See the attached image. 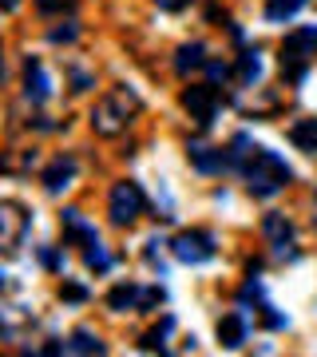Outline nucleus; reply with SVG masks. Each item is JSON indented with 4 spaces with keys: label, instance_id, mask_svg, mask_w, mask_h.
I'll return each mask as SVG.
<instances>
[{
    "label": "nucleus",
    "instance_id": "1",
    "mask_svg": "<svg viewBox=\"0 0 317 357\" xmlns=\"http://www.w3.org/2000/svg\"><path fill=\"white\" fill-rule=\"evenodd\" d=\"M242 178H246V191H250L254 199H274L278 191L290 187L293 171L286 167V159H281L278 151H270V147H254L250 159L242 163Z\"/></svg>",
    "mask_w": 317,
    "mask_h": 357
},
{
    "label": "nucleus",
    "instance_id": "2",
    "mask_svg": "<svg viewBox=\"0 0 317 357\" xmlns=\"http://www.w3.org/2000/svg\"><path fill=\"white\" fill-rule=\"evenodd\" d=\"M135 112H139V96L131 88H115L91 107V128H95V135H103V139H115V135L127 131V123L135 119Z\"/></svg>",
    "mask_w": 317,
    "mask_h": 357
},
{
    "label": "nucleus",
    "instance_id": "3",
    "mask_svg": "<svg viewBox=\"0 0 317 357\" xmlns=\"http://www.w3.org/2000/svg\"><path fill=\"white\" fill-rule=\"evenodd\" d=\"M314 56H317V28H302V32L286 36V44H281V72H286V79L302 84Z\"/></svg>",
    "mask_w": 317,
    "mask_h": 357
},
{
    "label": "nucleus",
    "instance_id": "4",
    "mask_svg": "<svg viewBox=\"0 0 317 357\" xmlns=\"http://www.w3.org/2000/svg\"><path fill=\"white\" fill-rule=\"evenodd\" d=\"M143 211H147V199H143L139 183H131V178L115 183V187H111V199H107V215H111L115 227H131V222H135Z\"/></svg>",
    "mask_w": 317,
    "mask_h": 357
},
{
    "label": "nucleus",
    "instance_id": "5",
    "mask_svg": "<svg viewBox=\"0 0 317 357\" xmlns=\"http://www.w3.org/2000/svg\"><path fill=\"white\" fill-rule=\"evenodd\" d=\"M226 96L215 88V84H199V88H187L183 91V107L190 112V119H199V128H210L222 112Z\"/></svg>",
    "mask_w": 317,
    "mask_h": 357
},
{
    "label": "nucleus",
    "instance_id": "6",
    "mask_svg": "<svg viewBox=\"0 0 317 357\" xmlns=\"http://www.w3.org/2000/svg\"><path fill=\"white\" fill-rule=\"evenodd\" d=\"M215 238L206 234V230H183L175 243H171V255L178 258V262H187V266H203V262H210L215 258Z\"/></svg>",
    "mask_w": 317,
    "mask_h": 357
},
{
    "label": "nucleus",
    "instance_id": "7",
    "mask_svg": "<svg viewBox=\"0 0 317 357\" xmlns=\"http://www.w3.org/2000/svg\"><path fill=\"white\" fill-rule=\"evenodd\" d=\"M28 211L20 203H13V199H4L0 203V246L13 255V250H20V238H24V230H28Z\"/></svg>",
    "mask_w": 317,
    "mask_h": 357
},
{
    "label": "nucleus",
    "instance_id": "8",
    "mask_svg": "<svg viewBox=\"0 0 317 357\" xmlns=\"http://www.w3.org/2000/svg\"><path fill=\"white\" fill-rule=\"evenodd\" d=\"M63 238H68V243H76V246H84V250H88V246H95L100 243V230L91 227L88 218L79 215V211H63Z\"/></svg>",
    "mask_w": 317,
    "mask_h": 357
},
{
    "label": "nucleus",
    "instance_id": "9",
    "mask_svg": "<svg viewBox=\"0 0 317 357\" xmlns=\"http://www.w3.org/2000/svg\"><path fill=\"white\" fill-rule=\"evenodd\" d=\"M72 178H76V159H72V155H56V159L44 167V191L60 195Z\"/></svg>",
    "mask_w": 317,
    "mask_h": 357
},
{
    "label": "nucleus",
    "instance_id": "10",
    "mask_svg": "<svg viewBox=\"0 0 317 357\" xmlns=\"http://www.w3.org/2000/svg\"><path fill=\"white\" fill-rule=\"evenodd\" d=\"M190 163L199 167L203 175H215V171H222V167H230V155L222 151V147H206V143H190Z\"/></svg>",
    "mask_w": 317,
    "mask_h": 357
},
{
    "label": "nucleus",
    "instance_id": "11",
    "mask_svg": "<svg viewBox=\"0 0 317 357\" xmlns=\"http://www.w3.org/2000/svg\"><path fill=\"white\" fill-rule=\"evenodd\" d=\"M24 96L32 103H44L52 96V79H48V72H44L40 60H28L24 64Z\"/></svg>",
    "mask_w": 317,
    "mask_h": 357
},
{
    "label": "nucleus",
    "instance_id": "12",
    "mask_svg": "<svg viewBox=\"0 0 317 357\" xmlns=\"http://www.w3.org/2000/svg\"><path fill=\"white\" fill-rule=\"evenodd\" d=\"M143 298H147V290H143V286L123 282V286H115V290L107 294V306L119 310V314H127V310H143Z\"/></svg>",
    "mask_w": 317,
    "mask_h": 357
},
{
    "label": "nucleus",
    "instance_id": "13",
    "mask_svg": "<svg viewBox=\"0 0 317 357\" xmlns=\"http://www.w3.org/2000/svg\"><path fill=\"white\" fill-rule=\"evenodd\" d=\"M218 342L226 345V349H238V345L246 342V314H242V310L218 318Z\"/></svg>",
    "mask_w": 317,
    "mask_h": 357
},
{
    "label": "nucleus",
    "instance_id": "14",
    "mask_svg": "<svg viewBox=\"0 0 317 357\" xmlns=\"http://www.w3.org/2000/svg\"><path fill=\"white\" fill-rule=\"evenodd\" d=\"M199 68H206V48L194 40V44H183V48L175 52V72L178 76H190V72H199Z\"/></svg>",
    "mask_w": 317,
    "mask_h": 357
},
{
    "label": "nucleus",
    "instance_id": "15",
    "mask_svg": "<svg viewBox=\"0 0 317 357\" xmlns=\"http://www.w3.org/2000/svg\"><path fill=\"white\" fill-rule=\"evenodd\" d=\"M290 143L305 155H317V119H297L290 128Z\"/></svg>",
    "mask_w": 317,
    "mask_h": 357
},
{
    "label": "nucleus",
    "instance_id": "16",
    "mask_svg": "<svg viewBox=\"0 0 317 357\" xmlns=\"http://www.w3.org/2000/svg\"><path fill=\"white\" fill-rule=\"evenodd\" d=\"M262 234H266L274 246H286L290 243V234H293V227H290V218L286 215H266L262 218Z\"/></svg>",
    "mask_w": 317,
    "mask_h": 357
},
{
    "label": "nucleus",
    "instance_id": "17",
    "mask_svg": "<svg viewBox=\"0 0 317 357\" xmlns=\"http://www.w3.org/2000/svg\"><path fill=\"white\" fill-rule=\"evenodd\" d=\"M302 8H305V0H270L266 4V20L270 24H286V20H293Z\"/></svg>",
    "mask_w": 317,
    "mask_h": 357
},
{
    "label": "nucleus",
    "instance_id": "18",
    "mask_svg": "<svg viewBox=\"0 0 317 357\" xmlns=\"http://www.w3.org/2000/svg\"><path fill=\"white\" fill-rule=\"evenodd\" d=\"M68 354H107V345H103L91 330H76L72 342H68Z\"/></svg>",
    "mask_w": 317,
    "mask_h": 357
},
{
    "label": "nucleus",
    "instance_id": "19",
    "mask_svg": "<svg viewBox=\"0 0 317 357\" xmlns=\"http://www.w3.org/2000/svg\"><path fill=\"white\" fill-rule=\"evenodd\" d=\"M171 330H175V318H163V326H155V330H147V333H143L139 349H147V354H167L163 337H167Z\"/></svg>",
    "mask_w": 317,
    "mask_h": 357
},
{
    "label": "nucleus",
    "instance_id": "20",
    "mask_svg": "<svg viewBox=\"0 0 317 357\" xmlns=\"http://www.w3.org/2000/svg\"><path fill=\"white\" fill-rule=\"evenodd\" d=\"M238 79L246 88H254V84L262 79V60H258V52H242L238 56Z\"/></svg>",
    "mask_w": 317,
    "mask_h": 357
},
{
    "label": "nucleus",
    "instance_id": "21",
    "mask_svg": "<svg viewBox=\"0 0 317 357\" xmlns=\"http://www.w3.org/2000/svg\"><path fill=\"white\" fill-rule=\"evenodd\" d=\"M84 266L95 270V274H107V270H111V255L95 243V246H88V250H84Z\"/></svg>",
    "mask_w": 317,
    "mask_h": 357
},
{
    "label": "nucleus",
    "instance_id": "22",
    "mask_svg": "<svg viewBox=\"0 0 317 357\" xmlns=\"http://www.w3.org/2000/svg\"><path fill=\"white\" fill-rule=\"evenodd\" d=\"M60 298H63V302H76V306H79V302H88L91 294H88V286H79V282H63V286H60Z\"/></svg>",
    "mask_w": 317,
    "mask_h": 357
},
{
    "label": "nucleus",
    "instance_id": "23",
    "mask_svg": "<svg viewBox=\"0 0 317 357\" xmlns=\"http://www.w3.org/2000/svg\"><path fill=\"white\" fill-rule=\"evenodd\" d=\"M76 36H79V28L72 24V20H68L63 28H52V32H48V40H52V44H72Z\"/></svg>",
    "mask_w": 317,
    "mask_h": 357
},
{
    "label": "nucleus",
    "instance_id": "24",
    "mask_svg": "<svg viewBox=\"0 0 317 357\" xmlns=\"http://www.w3.org/2000/svg\"><path fill=\"white\" fill-rule=\"evenodd\" d=\"M262 326H270V330H286V318H281L274 306H266V302H262Z\"/></svg>",
    "mask_w": 317,
    "mask_h": 357
},
{
    "label": "nucleus",
    "instance_id": "25",
    "mask_svg": "<svg viewBox=\"0 0 317 357\" xmlns=\"http://www.w3.org/2000/svg\"><path fill=\"white\" fill-rule=\"evenodd\" d=\"M40 262H44L48 270H63V258L56 255V250H48V246H40Z\"/></svg>",
    "mask_w": 317,
    "mask_h": 357
},
{
    "label": "nucleus",
    "instance_id": "26",
    "mask_svg": "<svg viewBox=\"0 0 317 357\" xmlns=\"http://www.w3.org/2000/svg\"><path fill=\"white\" fill-rule=\"evenodd\" d=\"M206 72H210V79H230V68L222 60H206Z\"/></svg>",
    "mask_w": 317,
    "mask_h": 357
},
{
    "label": "nucleus",
    "instance_id": "27",
    "mask_svg": "<svg viewBox=\"0 0 317 357\" xmlns=\"http://www.w3.org/2000/svg\"><path fill=\"white\" fill-rule=\"evenodd\" d=\"M40 13H60V8H72V0H36Z\"/></svg>",
    "mask_w": 317,
    "mask_h": 357
},
{
    "label": "nucleus",
    "instance_id": "28",
    "mask_svg": "<svg viewBox=\"0 0 317 357\" xmlns=\"http://www.w3.org/2000/svg\"><path fill=\"white\" fill-rule=\"evenodd\" d=\"M91 84H95V79H91L88 72H76V76H72V91H88Z\"/></svg>",
    "mask_w": 317,
    "mask_h": 357
},
{
    "label": "nucleus",
    "instance_id": "29",
    "mask_svg": "<svg viewBox=\"0 0 317 357\" xmlns=\"http://www.w3.org/2000/svg\"><path fill=\"white\" fill-rule=\"evenodd\" d=\"M155 4H159L163 13H183V8H187L190 0H155Z\"/></svg>",
    "mask_w": 317,
    "mask_h": 357
},
{
    "label": "nucleus",
    "instance_id": "30",
    "mask_svg": "<svg viewBox=\"0 0 317 357\" xmlns=\"http://www.w3.org/2000/svg\"><path fill=\"white\" fill-rule=\"evenodd\" d=\"M4 8H8V13H13V8H16V0H4Z\"/></svg>",
    "mask_w": 317,
    "mask_h": 357
}]
</instances>
